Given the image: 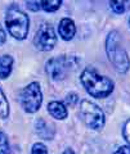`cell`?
I'll list each match as a JSON object with an SVG mask.
<instances>
[{"label": "cell", "mask_w": 130, "mask_h": 154, "mask_svg": "<svg viewBox=\"0 0 130 154\" xmlns=\"http://www.w3.org/2000/svg\"><path fill=\"white\" fill-rule=\"evenodd\" d=\"M80 80L86 90V93L91 95L93 98H98V99L107 98L108 95H111L115 88V84L112 80L98 73V71L94 67H90V66L86 67L81 72Z\"/></svg>", "instance_id": "cell-1"}, {"label": "cell", "mask_w": 130, "mask_h": 154, "mask_svg": "<svg viewBox=\"0 0 130 154\" xmlns=\"http://www.w3.org/2000/svg\"><path fill=\"white\" fill-rule=\"evenodd\" d=\"M106 53L109 62L115 67V69L120 73H126L130 68L129 55L125 48L122 46L119 31L113 30L108 33L106 38Z\"/></svg>", "instance_id": "cell-2"}, {"label": "cell", "mask_w": 130, "mask_h": 154, "mask_svg": "<svg viewBox=\"0 0 130 154\" xmlns=\"http://www.w3.org/2000/svg\"><path fill=\"white\" fill-rule=\"evenodd\" d=\"M5 25L9 33L17 40H25L30 30L28 16L16 5H11L7 11Z\"/></svg>", "instance_id": "cell-3"}, {"label": "cell", "mask_w": 130, "mask_h": 154, "mask_svg": "<svg viewBox=\"0 0 130 154\" xmlns=\"http://www.w3.org/2000/svg\"><path fill=\"white\" fill-rule=\"evenodd\" d=\"M80 117L86 126L94 131H100L106 125V117L102 108L86 99L81 100L80 103Z\"/></svg>", "instance_id": "cell-4"}, {"label": "cell", "mask_w": 130, "mask_h": 154, "mask_svg": "<svg viewBox=\"0 0 130 154\" xmlns=\"http://www.w3.org/2000/svg\"><path fill=\"white\" fill-rule=\"evenodd\" d=\"M79 59L72 55H59L54 57L46 62V72L49 77L54 81L63 80L67 73L76 69Z\"/></svg>", "instance_id": "cell-5"}, {"label": "cell", "mask_w": 130, "mask_h": 154, "mask_svg": "<svg viewBox=\"0 0 130 154\" xmlns=\"http://www.w3.org/2000/svg\"><path fill=\"white\" fill-rule=\"evenodd\" d=\"M43 103V93L39 82L28 84L21 91V105L27 113H35L40 109Z\"/></svg>", "instance_id": "cell-6"}, {"label": "cell", "mask_w": 130, "mask_h": 154, "mask_svg": "<svg viewBox=\"0 0 130 154\" xmlns=\"http://www.w3.org/2000/svg\"><path fill=\"white\" fill-rule=\"evenodd\" d=\"M55 42L57 36L53 27L48 23H43L36 32L35 38H33V44H35L36 49L41 51H49L55 46Z\"/></svg>", "instance_id": "cell-7"}, {"label": "cell", "mask_w": 130, "mask_h": 154, "mask_svg": "<svg viewBox=\"0 0 130 154\" xmlns=\"http://www.w3.org/2000/svg\"><path fill=\"white\" fill-rule=\"evenodd\" d=\"M58 32H59V36L63 38L65 41L72 40L75 36V33H76V26H75L74 21L70 18H63L59 22Z\"/></svg>", "instance_id": "cell-8"}, {"label": "cell", "mask_w": 130, "mask_h": 154, "mask_svg": "<svg viewBox=\"0 0 130 154\" xmlns=\"http://www.w3.org/2000/svg\"><path fill=\"white\" fill-rule=\"evenodd\" d=\"M35 128H36V134L40 137L45 139V140H52L53 136H54V128H53V126L46 121H44L43 118H39L36 121Z\"/></svg>", "instance_id": "cell-9"}, {"label": "cell", "mask_w": 130, "mask_h": 154, "mask_svg": "<svg viewBox=\"0 0 130 154\" xmlns=\"http://www.w3.org/2000/svg\"><path fill=\"white\" fill-rule=\"evenodd\" d=\"M48 112L55 119H66L68 116L66 105L61 102H50L48 104Z\"/></svg>", "instance_id": "cell-10"}, {"label": "cell", "mask_w": 130, "mask_h": 154, "mask_svg": "<svg viewBox=\"0 0 130 154\" xmlns=\"http://www.w3.org/2000/svg\"><path fill=\"white\" fill-rule=\"evenodd\" d=\"M13 68V58L11 55H2L0 57V79L4 80L9 77Z\"/></svg>", "instance_id": "cell-11"}, {"label": "cell", "mask_w": 130, "mask_h": 154, "mask_svg": "<svg viewBox=\"0 0 130 154\" xmlns=\"http://www.w3.org/2000/svg\"><path fill=\"white\" fill-rule=\"evenodd\" d=\"M9 116V103L8 99L5 98V94L4 91L0 89V118L5 119Z\"/></svg>", "instance_id": "cell-12"}, {"label": "cell", "mask_w": 130, "mask_h": 154, "mask_svg": "<svg viewBox=\"0 0 130 154\" xmlns=\"http://www.w3.org/2000/svg\"><path fill=\"white\" fill-rule=\"evenodd\" d=\"M61 5V0H44V2H40V8L45 12H55L58 11Z\"/></svg>", "instance_id": "cell-13"}, {"label": "cell", "mask_w": 130, "mask_h": 154, "mask_svg": "<svg viewBox=\"0 0 130 154\" xmlns=\"http://www.w3.org/2000/svg\"><path fill=\"white\" fill-rule=\"evenodd\" d=\"M126 2H121V0H113V2H109V8L112 9L113 13L116 14H121L126 11Z\"/></svg>", "instance_id": "cell-14"}, {"label": "cell", "mask_w": 130, "mask_h": 154, "mask_svg": "<svg viewBox=\"0 0 130 154\" xmlns=\"http://www.w3.org/2000/svg\"><path fill=\"white\" fill-rule=\"evenodd\" d=\"M0 154H9L8 137L3 131H0Z\"/></svg>", "instance_id": "cell-15"}, {"label": "cell", "mask_w": 130, "mask_h": 154, "mask_svg": "<svg viewBox=\"0 0 130 154\" xmlns=\"http://www.w3.org/2000/svg\"><path fill=\"white\" fill-rule=\"evenodd\" d=\"M32 154H48V149L43 143H35L32 145Z\"/></svg>", "instance_id": "cell-16"}, {"label": "cell", "mask_w": 130, "mask_h": 154, "mask_svg": "<svg viewBox=\"0 0 130 154\" xmlns=\"http://www.w3.org/2000/svg\"><path fill=\"white\" fill-rule=\"evenodd\" d=\"M78 102H79V96H78V94L70 93L68 95L66 96V104L68 105V107H75V105L78 104Z\"/></svg>", "instance_id": "cell-17"}, {"label": "cell", "mask_w": 130, "mask_h": 154, "mask_svg": "<svg viewBox=\"0 0 130 154\" xmlns=\"http://www.w3.org/2000/svg\"><path fill=\"white\" fill-rule=\"evenodd\" d=\"M122 136H124V139L126 140V143L129 144V146H130V118L124 123V127H122Z\"/></svg>", "instance_id": "cell-18"}, {"label": "cell", "mask_w": 130, "mask_h": 154, "mask_svg": "<svg viewBox=\"0 0 130 154\" xmlns=\"http://www.w3.org/2000/svg\"><path fill=\"white\" fill-rule=\"evenodd\" d=\"M27 8L30 9V11H33V12H36V11H39L40 8V2H27Z\"/></svg>", "instance_id": "cell-19"}, {"label": "cell", "mask_w": 130, "mask_h": 154, "mask_svg": "<svg viewBox=\"0 0 130 154\" xmlns=\"http://www.w3.org/2000/svg\"><path fill=\"white\" fill-rule=\"evenodd\" d=\"M115 154H130V146L129 145H122L117 148V150L115 152Z\"/></svg>", "instance_id": "cell-20"}, {"label": "cell", "mask_w": 130, "mask_h": 154, "mask_svg": "<svg viewBox=\"0 0 130 154\" xmlns=\"http://www.w3.org/2000/svg\"><path fill=\"white\" fill-rule=\"evenodd\" d=\"M5 40H7V33L4 31L3 26L0 25V45H3L4 42H5Z\"/></svg>", "instance_id": "cell-21"}, {"label": "cell", "mask_w": 130, "mask_h": 154, "mask_svg": "<svg viewBox=\"0 0 130 154\" xmlns=\"http://www.w3.org/2000/svg\"><path fill=\"white\" fill-rule=\"evenodd\" d=\"M63 154H75V152L72 150V149H70V148H68V149H66V150L63 152Z\"/></svg>", "instance_id": "cell-22"}, {"label": "cell", "mask_w": 130, "mask_h": 154, "mask_svg": "<svg viewBox=\"0 0 130 154\" xmlns=\"http://www.w3.org/2000/svg\"><path fill=\"white\" fill-rule=\"evenodd\" d=\"M129 23H130V19H129Z\"/></svg>", "instance_id": "cell-23"}]
</instances>
